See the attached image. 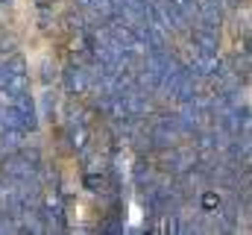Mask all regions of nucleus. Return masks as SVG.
<instances>
[{
	"mask_svg": "<svg viewBox=\"0 0 252 235\" xmlns=\"http://www.w3.org/2000/svg\"><path fill=\"white\" fill-rule=\"evenodd\" d=\"M85 85H88L85 71H82V68H70V71H67V88H70V91H82Z\"/></svg>",
	"mask_w": 252,
	"mask_h": 235,
	"instance_id": "1",
	"label": "nucleus"
},
{
	"mask_svg": "<svg viewBox=\"0 0 252 235\" xmlns=\"http://www.w3.org/2000/svg\"><path fill=\"white\" fill-rule=\"evenodd\" d=\"M170 3H173V9L185 18V24H190L193 18H199V15H196V3H193V0H170Z\"/></svg>",
	"mask_w": 252,
	"mask_h": 235,
	"instance_id": "2",
	"label": "nucleus"
}]
</instances>
